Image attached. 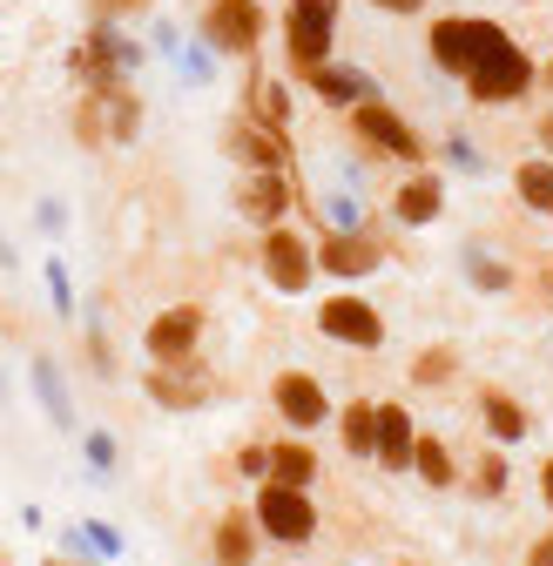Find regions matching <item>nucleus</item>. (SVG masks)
<instances>
[{"label": "nucleus", "mask_w": 553, "mask_h": 566, "mask_svg": "<svg viewBox=\"0 0 553 566\" xmlns=\"http://www.w3.org/2000/svg\"><path fill=\"white\" fill-rule=\"evenodd\" d=\"M0 405H8V371H0Z\"/></svg>", "instance_id": "obj_48"}, {"label": "nucleus", "mask_w": 553, "mask_h": 566, "mask_svg": "<svg viewBox=\"0 0 553 566\" xmlns=\"http://www.w3.org/2000/svg\"><path fill=\"white\" fill-rule=\"evenodd\" d=\"M250 513H257L263 539H276V546H304V539H317V506H311V492H298V485L263 479V492H257Z\"/></svg>", "instance_id": "obj_7"}, {"label": "nucleus", "mask_w": 553, "mask_h": 566, "mask_svg": "<svg viewBox=\"0 0 553 566\" xmlns=\"http://www.w3.org/2000/svg\"><path fill=\"white\" fill-rule=\"evenodd\" d=\"M411 446H419V418L411 405H378V465L385 472H411Z\"/></svg>", "instance_id": "obj_18"}, {"label": "nucleus", "mask_w": 553, "mask_h": 566, "mask_svg": "<svg viewBox=\"0 0 553 566\" xmlns=\"http://www.w3.org/2000/svg\"><path fill=\"white\" fill-rule=\"evenodd\" d=\"M317 331H324L331 344H352V350H378V344H385V317H378V304L358 297V291H331V297L317 304Z\"/></svg>", "instance_id": "obj_8"}, {"label": "nucleus", "mask_w": 553, "mask_h": 566, "mask_svg": "<svg viewBox=\"0 0 553 566\" xmlns=\"http://www.w3.org/2000/svg\"><path fill=\"white\" fill-rule=\"evenodd\" d=\"M243 102H250L257 122H270V128H284V135H291V88H284V75H250Z\"/></svg>", "instance_id": "obj_23"}, {"label": "nucleus", "mask_w": 553, "mask_h": 566, "mask_svg": "<svg viewBox=\"0 0 553 566\" xmlns=\"http://www.w3.org/2000/svg\"><path fill=\"white\" fill-rule=\"evenodd\" d=\"M317 270L337 276V283H358V276L385 270V250H378L372 230H324L317 237Z\"/></svg>", "instance_id": "obj_10"}, {"label": "nucleus", "mask_w": 553, "mask_h": 566, "mask_svg": "<svg viewBox=\"0 0 553 566\" xmlns=\"http://www.w3.org/2000/svg\"><path fill=\"white\" fill-rule=\"evenodd\" d=\"M28 385H34L41 418L54 424V432H75V398H67V378H61V365L48 358V350H34V358H28Z\"/></svg>", "instance_id": "obj_17"}, {"label": "nucleus", "mask_w": 553, "mask_h": 566, "mask_svg": "<svg viewBox=\"0 0 553 566\" xmlns=\"http://www.w3.org/2000/svg\"><path fill=\"white\" fill-rule=\"evenodd\" d=\"M41 276H48V297H54L48 311H54V317H75V283H67V263H61V256H48V263H41Z\"/></svg>", "instance_id": "obj_32"}, {"label": "nucleus", "mask_w": 553, "mask_h": 566, "mask_svg": "<svg viewBox=\"0 0 553 566\" xmlns=\"http://www.w3.org/2000/svg\"><path fill=\"white\" fill-rule=\"evenodd\" d=\"M270 405L284 411V424H291V432H317V424L331 418V398H324V385H317L311 371H276V385H270Z\"/></svg>", "instance_id": "obj_16"}, {"label": "nucleus", "mask_w": 553, "mask_h": 566, "mask_svg": "<svg viewBox=\"0 0 553 566\" xmlns=\"http://www.w3.org/2000/svg\"><path fill=\"white\" fill-rule=\"evenodd\" d=\"M304 88H311L324 108H337V115H352L358 102H372V95H378V82L365 75V67H358V61H337V54H331L324 67H311Z\"/></svg>", "instance_id": "obj_15"}, {"label": "nucleus", "mask_w": 553, "mask_h": 566, "mask_svg": "<svg viewBox=\"0 0 553 566\" xmlns=\"http://www.w3.org/2000/svg\"><path fill=\"white\" fill-rule=\"evenodd\" d=\"M459 263H466V283H472V291H487V297L513 291V270H507L487 243H466V250H459Z\"/></svg>", "instance_id": "obj_24"}, {"label": "nucleus", "mask_w": 553, "mask_h": 566, "mask_svg": "<svg viewBox=\"0 0 553 566\" xmlns=\"http://www.w3.org/2000/svg\"><path fill=\"white\" fill-rule=\"evenodd\" d=\"M493 34H500V21H487V14H439L426 28V61L446 82H466V67L479 61V48H487Z\"/></svg>", "instance_id": "obj_5"}, {"label": "nucleus", "mask_w": 553, "mask_h": 566, "mask_svg": "<svg viewBox=\"0 0 553 566\" xmlns=\"http://www.w3.org/2000/svg\"><path fill=\"white\" fill-rule=\"evenodd\" d=\"M135 135H143V95H135V88H115V95H108V142H122V149H128Z\"/></svg>", "instance_id": "obj_28"}, {"label": "nucleus", "mask_w": 553, "mask_h": 566, "mask_svg": "<svg viewBox=\"0 0 553 566\" xmlns=\"http://www.w3.org/2000/svg\"><path fill=\"white\" fill-rule=\"evenodd\" d=\"M196 34L217 48V61H257V48L270 34V14H263V0H210Z\"/></svg>", "instance_id": "obj_4"}, {"label": "nucleus", "mask_w": 553, "mask_h": 566, "mask_svg": "<svg viewBox=\"0 0 553 566\" xmlns=\"http://www.w3.org/2000/svg\"><path fill=\"white\" fill-rule=\"evenodd\" d=\"M149 398L163 405V411H202L217 398V378L202 371L196 358H182V365H156L149 371Z\"/></svg>", "instance_id": "obj_14"}, {"label": "nucleus", "mask_w": 553, "mask_h": 566, "mask_svg": "<svg viewBox=\"0 0 553 566\" xmlns=\"http://www.w3.org/2000/svg\"><path fill=\"white\" fill-rule=\"evenodd\" d=\"M479 424H487V439H493V446H520L533 418H526V405H520V398L487 391V398H479Z\"/></svg>", "instance_id": "obj_20"}, {"label": "nucleus", "mask_w": 553, "mask_h": 566, "mask_svg": "<svg viewBox=\"0 0 553 566\" xmlns=\"http://www.w3.org/2000/svg\"><path fill=\"white\" fill-rule=\"evenodd\" d=\"M14 263H21V250H14L8 237H0V270H14Z\"/></svg>", "instance_id": "obj_45"}, {"label": "nucleus", "mask_w": 553, "mask_h": 566, "mask_svg": "<svg viewBox=\"0 0 553 566\" xmlns=\"http://www.w3.org/2000/svg\"><path fill=\"white\" fill-rule=\"evenodd\" d=\"M196 344H202V311H196V304H169V311L149 317V331H143L149 365H182V358H196Z\"/></svg>", "instance_id": "obj_11"}, {"label": "nucleus", "mask_w": 553, "mask_h": 566, "mask_svg": "<svg viewBox=\"0 0 553 566\" xmlns=\"http://www.w3.org/2000/svg\"><path fill=\"white\" fill-rule=\"evenodd\" d=\"M48 566H82V559H67V553H61V559H48Z\"/></svg>", "instance_id": "obj_47"}, {"label": "nucleus", "mask_w": 553, "mask_h": 566, "mask_svg": "<svg viewBox=\"0 0 553 566\" xmlns=\"http://www.w3.org/2000/svg\"><path fill=\"white\" fill-rule=\"evenodd\" d=\"M270 479L276 485H298V492H311V479H317V452L311 446H270Z\"/></svg>", "instance_id": "obj_26"}, {"label": "nucleus", "mask_w": 553, "mask_h": 566, "mask_svg": "<svg viewBox=\"0 0 553 566\" xmlns=\"http://www.w3.org/2000/svg\"><path fill=\"white\" fill-rule=\"evenodd\" d=\"M411 472H419L432 492H446V485H459V465H452V452H446V439H432V432H419V446H411Z\"/></svg>", "instance_id": "obj_25"}, {"label": "nucleus", "mask_w": 553, "mask_h": 566, "mask_svg": "<svg viewBox=\"0 0 553 566\" xmlns=\"http://www.w3.org/2000/svg\"><path fill=\"white\" fill-rule=\"evenodd\" d=\"M317 209H324V230H365V209H358L352 189H324Z\"/></svg>", "instance_id": "obj_31"}, {"label": "nucleus", "mask_w": 553, "mask_h": 566, "mask_svg": "<svg viewBox=\"0 0 553 566\" xmlns=\"http://www.w3.org/2000/svg\"><path fill=\"white\" fill-rule=\"evenodd\" d=\"M169 61H176V75H182L189 88H210V82H217V67H223V61H217V48L202 41V34H196V41L182 34V48H176Z\"/></svg>", "instance_id": "obj_27"}, {"label": "nucleus", "mask_w": 553, "mask_h": 566, "mask_svg": "<svg viewBox=\"0 0 553 566\" xmlns=\"http://www.w3.org/2000/svg\"><path fill=\"white\" fill-rule=\"evenodd\" d=\"M452 371H459V358H452V344H426L419 358H411V385H452Z\"/></svg>", "instance_id": "obj_30"}, {"label": "nucleus", "mask_w": 553, "mask_h": 566, "mask_svg": "<svg viewBox=\"0 0 553 566\" xmlns=\"http://www.w3.org/2000/svg\"><path fill=\"white\" fill-rule=\"evenodd\" d=\"M82 533L95 539V553H102V559H115V553H122V533H115V526H102V520H88Z\"/></svg>", "instance_id": "obj_40"}, {"label": "nucleus", "mask_w": 553, "mask_h": 566, "mask_svg": "<svg viewBox=\"0 0 553 566\" xmlns=\"http://www.w3.org/2000/svg\"><path fill=\"white\" fill-rule=\"evenodd\" d=\"M75 135H82V149H102V142H108V95L82 88V102H75Z\"/></svg>", "instance_id": "obj_29"}, {"label": "nucleus", "mask_w": 553, "mask_h": 566, "mask_svg": "<svg viewBox=\"0 0 553 566\" xmlns=\"http://www.w3.org/2000/svg\"><path fill=\"white\" fill-rule=\"evenodd\" d=\"M149 0H95V21H143Z\"/></svg>", "instance_id": "obj_36"}, {"label": "nucleus", "mask_w": 553, "mask_h": 566, "mask_svg": "<svg viewBox=\"0 0 553 566\" xmlns=\"http://www.w3.org/2000/svg\"><path fill=\"white\" fill-rule=\"evenodd\" d=\"M372 8H378V14H392V21H419L432 0H372Z\"/></svg>", "instance_id": "obj_39"}, {"label": "nucleus", "mask_w": 553, "mask_h": 566, "mask_svg": "<svg viewBox=\"0 0 553 566\" xmlns=\"http://www.w3.org/2000/svg\"><path fill=\"white\" fill-rule=\"evenodd\" d=\"M446 163L466 169V176H487V156L472 149V135H446Z\"/></svg>", "instance_id": "obj_33"}, {"label": "nucleus", "mask_w": 553, "mask_h": 566, "mask_svg": "<svg viewBox=\"0 0 553 566\" xmlns=\"http://www.w3.org/2000/svg\"><path fill=\"white\" fill-rule=\"evenodd\" d=\"M257 263H263V283H270V291L298 297V291H311V276H317V243H304L291 223H270L263 243H257Z\"/></svg>", "instance_id": "obj_6"}, {"label": "nucleus", "mask_w": 553, "mask_h": 566, "mask_svg": "<svg viewBox=\"0 0 553 566\" xmlns=\"http://www.w3.org/2000/svg\"><path fill=\"white\" fill-rule=\"evenodd\" d=\"M257 539H263V526H257V513H223L217 520V533H210V553H217V566H257Z\"/></svg>", "instance_id": "obj_19"}, {"label": "nucleus", "mask_w": 553, "mask_h": 566, "mask_svg": "<svg viewBox=\"0 0 553 566\" xmlns=\"http://www.w3.org/2000/svg\"><path fill=\"white\" fill-rule=\"evenodd\" d=\"M540 500H546V513H553V459H540Z\"/></svg>", "instance_id": "obj_44"}, {"label": "nucleus", "mask_w": 553, "mask_h": 566, "mask_svg": "<svg viewBox=\"0 0 553 566\" xmlns=\"http://www.w3.org/2000/svg\"><path fill=\"white\" fill-rule=\"evenodd\" d=\"M344 128H352V142L358 149H372V156H392V163H405V169H426V142H419V128H411L385 95H372V102H358L352 115H344Z\"/></svg>", "instance_id": "obj_3"}, {"label": "nucleus", "mask_w": 553, "mask_h": 566, "mask_svg": "<svg viewBox=\"0 0 553 566\" xmlns=\"http://www.w3.org/2000/svg\"><path fill=\"white\" fill-rule=\"evenodd\" d=\"M223 149H230L243 169H291V142H284V128H270V122H257V115L223 122Z\"/></svg>", "instance_id": "obj_13"}, {"label": "nucleus", "mask_w": 553, "mask_h": 566, "mask_svg": "<svg viewBox=\"0 0 553 566\" xmlns=\"http://www.w3.org/2000/svg\"><path fill=\"white\" fill-rule=\"evenodd\" d=\"M149 34H156V54H163V61H169V54L182 48V28H176V21H156Z\"/></svg>", "instance_id": "obj_41"}, {"label": "nucleus", "mask_w": 553, "mask_h": 566, "mask_svg": "<svg viewBox=\"0 0 553 566\" xmlns=\"http://www.w3.org/2000/svg\"><path fill=\"white\" fill-rule=\"evenodd\" d=\"M230 472H243V479H270V446H243Z\"/></svg>", "instance_id": "obj_37"}, {"label": "nucleus", "mask_w": 553, "mask_h": 566, "mask_svg": "<svg viewBox=\"0 0 553 566\" xmlns=\"http://www.w3.org/2000/svg\"><path fill=\"white\" fill-rule=\"evenodd\" d=\"M513 196L526 217H553V156H526L513 169Z\"/></svg>", "instance_id": "obj_22"}, {"label": "nucleus", "mask_w": 553, "mask_h": 566, "mask_svg": "<svg viewBox=\"0 0 553 566\" xmlns=\"http://www.w3.org/2000/svg\"><path fill=\"white\" fill-rule=\"evenodd\" d=\"M34 230H41V237H61V230H67V209H61L54 196H48V202L34 209Z\"/></svg>", "instance_id": "obj_38"}, {"label": "nucleus", "mask_w": 553, "mask_h": 566, "mask_svg": "<svg viewBox=\"0 0 553 566\" xmlns=\"http://www.w3.org/2000/svg\"><path fill=\"white\" fill-rule=\"evenodd\" d=\"M82 452H88V472H95V479H108V472H115V439H108V432H88V439H82Z\"/></svg>", "instance_id": "obj_34"}, {"label": "nucleus", "mask_w": 553, "mask_h": 566, "mask_svg": "<svg viewBox=\"0 0 553 566\" xmlns=\"http://www.w3.org/2000/svg\"><path fill=\"white\" fill-rule=\"evenodd\" d=\"M533 142H540V156H553V108L533 122Z\"/></svg>", "instance_id": "obj_43"}, {"label": "nucleus", "mask_w": 553, "mask_h": 566, "mask_svg": "<svg viewBox=\"0 0 553 566\" xmlns=\"http://www.w3.org/2000/svg\"><path fill=\"white\" fill-rule=\"evenodd\" d=\"M459 88H466L472 108H513V102H526V95L540 88V61L500 28L487 48H479V61L466 67V82H459Z\"/></svg>", "instance_id": "obj_1"}, {"label": "nucleus", "mask_w": 553, "mask_h": 566, "mask_svg": "<svg viewBox=\"0 0 553 566\" xmlns=\"http://www.w3.org/2000/svg\"><path fill=\"white\" fill-rule=\"evenodd\" d=\"M337 21L344 0H284V67L298 82L337 54Z\"/></svg>", "instance_id": "obj_2"}, {"label": "nucleus", "mask_w": 553, "mask_h": 566, "mask_svg": "<svg viewBox=\"0 0 553 566\" xmlns=\"http://www.w3.org/2000/svg\"><path fill=\"white\" fill-rule=\"evenodd\" d=\"M446 217V169H411L392 189V223L398 230H432Z\"/></svg>", "instance_id": "obj_12"}, {"label": "nucleus", "mask_w": 553, "mask_h": 566, "mask_svg": "<svg viewBox=\"0 0 553 566\" xmlns=\"http://www.w3.org/2000/svg\"><path fill=\"white\" fill-rule=\"evenodd\" d=\"M540 88H546V95H553V54H546V61H540Z\"/></svg>", "instance_id": "obj_46"}, {"label": "nucleus", "mask_w": 553, "mask_h": 566, "mask_svg": "<svg viewBox=\"0 0 553 566\" xmlns=\"http://www.w3.org/2000/svg\"><path fill=\"white\" fill-rule=\"evenodd\" d=\"M337 439H344V452L352 459H378V405L372 398H352L337 411Z\"/></svg>", "instance_id": "obj_21"}, {"label": "nucleus", "mask_w": 553, "mask_h": 566, "mask_svg": "<svg viewBox=\"0 0 553 566\" xmlns=\"http://www.w3.org/2000/svg\"><path fill=\"white\" fill-rule=\"evenodd\" d=\"M526 566H553V533H540V539L526 546Z\"/></svg>", "instance_id": "obj_42"}, {"label": "nucleus", "mask_w": 553, "mask_h": 566, "mask_svg": "<svg viewBox=\"0 0 553 566\" xmlns=\"http://www.w3.org/2000/svg\"><path fill=\"white\" fill-rule=\"evenodd\" d=\"M507 479H513L507 472V446H493L487 459H479V492H507Z\"/></svg>", "instance_id": "obj_35"}, {"label": "nucleus", "mask_w": 553, "mask_h": 566, "mask_svg": "<svg viewBox=\"0 0 553 566\" xmlns=\"http://www.w3.org/2000/svg\"><path fill=\"white\" fill-rule=\"evenodd\" d=\"M291 202H298L291 169H243V182H237V217H243V223L270 230V223L291 217Z\"/></svg>", "instance_id": "obj_9"}]
</instances>
